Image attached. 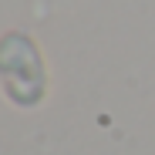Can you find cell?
<instances>
[{
	"label": "cell",
	"mask_w": 155,
	"mask_h": 155,
	"mask_svg": "<svg viewBox=\"0 0 155 155\" xmlns=\"http://www.w3.org/2000/svg\"><path fill=\"white\" fill-rule=\"evenodd\" d=\"M0 84L17 105H37V98L44 94V68L37 47L24 34L0 41Z\"/></svg>",
	"instance_id": "obj_1"
}]
</instances>
